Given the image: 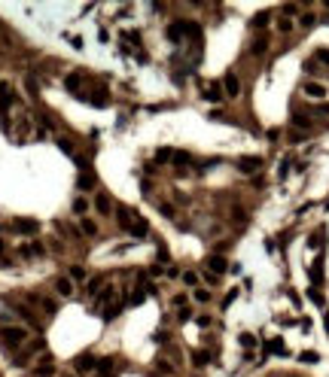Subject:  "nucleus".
<instances>
[{
    "mask_svg": "<svg viewBox=\"0 0 329 377\" xmlns=\"http://www.w3.org/2000/svg\"><path fill=\"white\" fill-rule=\"evenodd\" d=\"M13 100H16L13 85H9V82H0V116H6V110H9Z\"/></svg>",
    "mask_w": 329,
    "mask_h": 377,
    "instance_id": "6",
    "label": "nucleus"
},
{
    "mask_svg": "<svg viewBox=\"0 0 329 377\" xmlns=\"http://www.w3.org/2000/svg\"><path fill=\"white\" fill-rule=\"evenodd\" d=\"M92 204H95V210H98L101 216H110V213H113V201H110L107 195H92Z\"/></svg>",
    "mask_w": 329,
    "mask_h": 377,
    "instance_id": "9",
    "label": "nucleus"
},
{
    "mask_svg": "<svg viewBox=\"0 0 329 377\" xmlns=\"http://www.w3.org/2000/svg\"><path fill=\"white\" fill-rule=\"evenodd\" d=\"M28 341H31V328L28 326H18V323L0 326V344H3L6 350H21Z\"/></svg>",
    "mask_w": 329,
    "mask_h": 377,
    "instance_id": "1",
    "label": "nucleus"
},
{
    "mask_svg": "<svg viewBox=\"0 0 329 377\" xmlns=\"http://www.w3.org/2000/svg\"><path fill=\"white\" fill-rule=\"evenodd\" d=\"M238 167H241L244 174H256V170L262 167V158H241V162H238Z\"/></svg>",
    "mask_w": 329,
    "mask_h": 377,
    "instance_id": "12",
    "label": "nucleus"
},
{
    "mask_svg": "<svg viewBox=\"0 0 329 377\" xmlns=\"http://www.w3.org/2000/svg\"><path fill=\"white\" fill-rule=\"evenodd\" d=\"M192 298H195L198 304H208L210 301V292L204 289V286H198V289H192Z\"/></svg>",
    "mask_w": 329,
    "mask_h": 377,
    "instance_id": "18",
    "label": "nucleus"
},
{
    "mask_svg": "<svg viewBox=\"0 0 329 377\" xmlns=\"http://www.w3.org/2000/svg\"><path fill=\"white\" fill-rule=\"evenodd\" d=\"M302 362H317V359H320V356H317V353H302V356H299Z\"/></svg>",
    "mask_w": 329,
    "mask_h": 377,
    "instance_id": "31",
    "label": "nucleus"
},
{
    "mask_svg": "<svg viewBox=\"0 0 329 377\" xmlns=\"http://www.w3.org/2000/svg\"><path fill=\"white\" fill-rule=\"evenodd\" d=\"M204 98H208L210 104H220V100H225V91L220 85H208V88H204Z\"/></svg>",
    "mask_w": 329,
    "mask_h": 377,
    "instance_id": "14",
    "label": "nucleus"
},
{
    "mask_svg": "<svg viewBox=\"0 0 329 377\" xmlns=\"http://www.w3.org/2000/svg\"><path fill=\"white\" fill-rule=\"evenodd\" d=\"M317 25V16L314 13H302L299 16V28H314Z\"/></svg>",
    "mask_w": 329,
    "mask_h": 377,
    "instance_id": "19",
    "label": "nucleus"
},
{
    "mask_svg": "<svg viewBox=\"0 0 329 377\" xmlns=\"http://www.w3.org/2000/svg\"><path fill=\"white\" fill-rule=\"evenodd\" d=\"M40 350H43V341H40V338H31L28 344L21 347V350H16V353H13V356H9V359H13V365H16V368H25V365H28V362L34 359V356H37Z\"/></svg>",
    "mask_w": 329,
    "mask_h": 377,
    "instance_id": "2",
    "label": "nucleus"
},
{
    "mask_svg": "<svg viewBox=\"0 0 329 377\" xmlns=\"http://www.w3.org/2000/svg\"><path fill=\"white\" fill-rule=\"evenodd\" d=\"M52 374H55V365H52V359L40 362L37 368H34V377H52Z\"/></svg>",
    "mask_w": 329,
    "mask_h": 377,
    "instance_id": "16",
    "label": "nucleus"
},
{
    "mask_svg": "<svg viewBox=\"0 0 329 377\" xmlns=\"http://www.w3.org/2000/svg\"><path fill=\"white\" fill-rule=\"evenodd\" d=\"M55 292H58L61 298H70V295L76 292V283L70 277H58V280H55Z\"/></svg>",
    "mask_w": 329,
    "mask_h": 377,
    "instance_id": "7",
    "label": "nucleus"
},
{
    "mask_svg": "<svg viewBox=\"0 0 329 377\" xmlns=\"http://www.w3.org/2000/svg\"><path fill=\"white\" fill-rule=\"evenodd\" d=\"M208 268H210L213 277H220V274L225 271V259H223V256H210V259H208Z\"/></svg>",
    "mask_w": 329,
    "mask_h": 377,
    "instance_id": "15",
    "label": "nucleus"
},
{
    "mask_svg": "<svg viewBox=\"0 0 329 377\" xmlns=\"http://www.w3.org/2000/svg\"><path fill=\"white\" fill-rule=\"evenodd\" d=\"M183 283L192 289H198V271H183Z\"/></svg>",
    "mask_w": 329,
    "mask_h": 377,
    "instance_id": "21",
    "label": "nucleus"
},
{
    "mask_svg": "<svg viewBox=\"0 0 329 377\" xmlns=\"http://www.w3.org/2000/svg\"><path fill=\"white\" fill-rule=\"evenodd\" d=\"M13 228H16V231L18 234H34V231H37V222H34V219H18V222H13Z\"/></svg>",
    "mask_w": 329,
    "mask_h": 377,
    "instance_id": "13",
    "label": "nucleus"
},
{
    "mask_svg": "<svg viewBox=\"0 0 329 377\" xmlns=\"http://www.w3.org/2000/svg\"><path fill=\"white\" fill-rule=\"evenodd\" d=\"M64 377H76V374H64Z\"/></svg>",
    "mask_w": 329,
    "mask_h": 377,
    "instance_id": "33",
    "label": "nucleus"
},
{
    "mask_svg": "<svg viewBox=\"0 0 329 377\" xmlns=\"http://www.w3.org/2000/svg\"><path fill=\"white\" fill-rule=\"evenodd\" d=\"M198 326H201V328H208V326H210V316H208V313H201V316H198Z\"/></svg>",
    "mask_w": 329,
    "mask_h": 377,
    "instance_id": "32",
    "label": "nucleus"
},
{
    "mask_svg": "<svg viewBox=\"0 0 329 377\" xmlns=\"http://www.w3.org/2000/svg\"><path fill=\"white\" fill-rule=\"evenodd\" d=\"M171 304H174V307H186V295H174Z\"/></svg>",
    "mask_w": 329,
    "mask_h": 377,
    "instance_id": "29",
    "label": "nucleus"
},
{
    "mask_svg": "<svg viewBox=\"0 0 329 377\" xmlns=\"http://www.w3.org/2000/svg\"><path fill=\"white\" fill-rule=\"evenodd\" d=\"M302 95L311 98V100H320V104H323V100L329 98V88H326L323 82H317V79H305V82H302Z\"/></svg>",
    "mask_w": 329,
    "mask_h": 377,
    "instance_id": "3",
    "label": "nucleus"
},
{
    "mask_svg": "<svg viewBox=\"0 0 329 377\" xmlns=\"http://www.w3.org/2000/svg\"><path fill=\"white\" fill-rule=\"evenodd\" d=\"M73 371H76V374L98 371V359L92 356V353H83V356H76V359H73Z\"/></svg>",
    "mask_w": 329,
    "mask_h": 377,
    "instance_id": "4",
    "label": "nucleus"
},
{
    "mask_svg": "<svg viewBox=\"0 0 329 377\" xmlns=\"http://www.w3.org/2000/svg\"><path fill=\"white\" fill-rule=\"evenodd\" d=\"M192 362H195V365H204V362H208V353H195V356H192Z\"/></svg>",
    "mask_w": 329,
    "mask_h": 377,
    "instance_id": "30",
    "label": "nucleus"
},
{
    "mask_svg": "<svg viewBox=\"0 0 329 377\" xmlns=\"http://www.w3.org/2000/svg\"><path fill=\"white\" fill-rule=\"evenodd\" d=\"M79 231H83L86 237H95L98 234V222L92 219V216H83V219H79Z\"/></svg>",
    "mask_w": 329,
    "mask_h": 377,
    "instance_id": "10",
    "label": "nucleus"
},
{
    "mask_svg": "<svg viewBox=\"0 0 329 377\" xmlns=\"http://www.w3.org/2000/svg\"><path fill=\"white\" fill-rule=\"evenodd\" d=\"M241 347H244V350H253V347H256V338H253L250 332H244V335H241Z\"/></svg>",
    "mask_w": 329,
    "mask_h": 377,
    "instance_id": "24",
    "label": "nucleus"
},
{
    "mask_svg": "<svg viewBox=\"0 0 329 377\" xmlns=\"http://www.w3.org/2000/svg\"><path fill=\"white\" fill-rule=\"evenodd\" d=\"M223 91H225V98H238V95H241V79H238V73H225Z\"/></svg>",
    "mask_w": 329,
    "mask_h": 377,
    "instance_id": "5",
    "label": "nucleus"
},
{
    "mask_svg": "<svg viewBox=\"0 0 329 377\" xmlns=\"http://www.w3.org/2000/svg\"><path fill=\"white\" fill-rule=\"evenodd\" d=\"M86 210H88V198H76V201H73V213L83 216Z\"/></svg>",
    "mask_w": 329,
    "mask_h": 377,
    "instance_id": "23",
    "label": "nucleus"
},
{
    "mask_svg": "<svg viewBox=\"0 0 329 377\" xmlns=\"http://www.w3.org/2000/svg\"><path fill=\"white\" fill-rule=\"evenodd\" d=\"M70 280H73V283L86 280V268H83V265H70Z\"/></svg>",
    "mask_w": 329,
    "mask_h": 377,
    "instance_id": "22",
    "label": "nucleus"
},
{
    "mask_svg": "<svg viewBox=\"0 0 329 377\" xmlns=\"http://www.w3.org/2000/svg\"><path fill=\"white\" fill-rule=\"evenodd\" d=\"M311 113H314V116H329V100H323V104L311 107Z\"/></svg>",
    "mask_w": 329,
    "mask_h": 377,
    "instance_id": "25",
    "label": "nucleus"
},
{
    "mask_svg": "<svg viewBox=\"0 0 329 377\" xmlns=\"http://www.w3.org/2000/svg\"><path fill=\"white\" fill-rule=\"evenodd\" d=\"M189 316H192V311H189V307H180V311H177V319H180V323H186Z\"/></svg>",
    "mask_w": 329,
    "mask_h": 377,
    "instance_id": "27",
    "label": "nucleus"
},
{
    "mask_svg": "<svg viewBox=\"0 0 329 377\" xmlns=\"http://www.w3.org/2000/svg\"><path fill=\"white\" fill-rule=\"evenodd\" d=\"M174 162H177V164H192V155H186V152H174Z\"/></svg>",
    "mask_w": 329,
    "mask_h": 377,
    "instance_id": "26",
    "label": "nucleus"
},
{
    "mask_svg": "<svg viewBox=\"0 0 329 377\" xmlns=\"http://www.w3.org/2000/svg\"><path fill=\"white\" fill-rule=\"evenodd\" d=\"M265 46H268V40H265V37L253 40V46H250V55H265Z\"/></svg>",
    "mask_w": 329,
    "mask_h": 377,
    "instance_id": "20",
    "label": "nucleus"
},
{
    "mask_svg": "<svg viewBox=\"0 0 329 377\" xmlns=\"http://www.w3.org/2000/svg\"><path fill=\"white\" fill-rule=\"evenodd\" d=\"M293 28H296V21H293V18H287V16L277 18V33H293Z\"/></svg>",
    "mask_w": 329,
    "mask_h": 377,
    "instance_id": "17",
    "label": "nucleus"
},
{
    "mask_svg": "<svg viewBox=\"0 0 329 377\" xmlns=\"http://www.w3.org/2000/svg\"><path fill=\"white\" fill-rule=\"evenodd\" d=\"M317 61H320V64H329V49H317Z\"/></svg>",
    "mask_w": 329,
    "mask_h": 377,
    "instance_id": "28",
    "label": "nucleus"
},
{
    "mask_svg": "<svg viewBox=\"0 0 329 377\" xmlns=\"http://www.w3.org/2000/svg\"><path fill=\"white\" fill-rule=\"evenodd\" d=\"M104 286H107V274H98V277H88V280H86V292L92 295V298H95V295L104 289Z\"/></svg>",
    "mask_w": 329,
    "mask_h": 377,
    "instance_id": "8",
    "label": "nucleus"
},
{
    "mask_svg": "<svg viewBox=\"0 0 329 377\" xmlns=\"http://www.w3.org/2000/svg\"><path fill=\"white\" fill-rule=\"evenodd\" d=\"M83 79H86L83 73H79V70H73V73H67V76H64V85L70 88V91H79V88H83Z\"/></svg>",
    "mask_w": 329,
    "mask_h": 377,
    "instance_id": "11",
    "label": "nucleus"
}]
</instances>
